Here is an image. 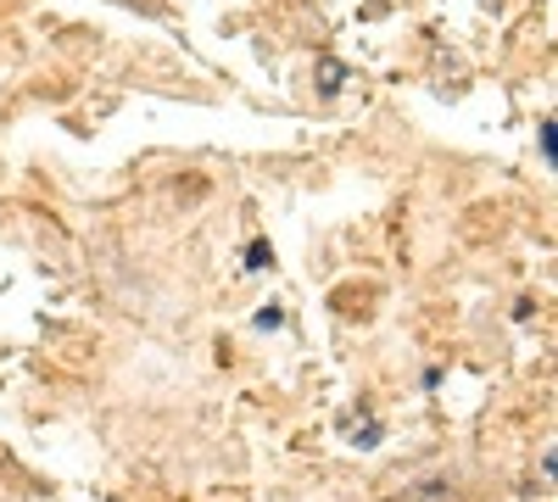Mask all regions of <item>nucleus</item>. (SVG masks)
Instances as JSON below:
<instances>
[]
</instances>
